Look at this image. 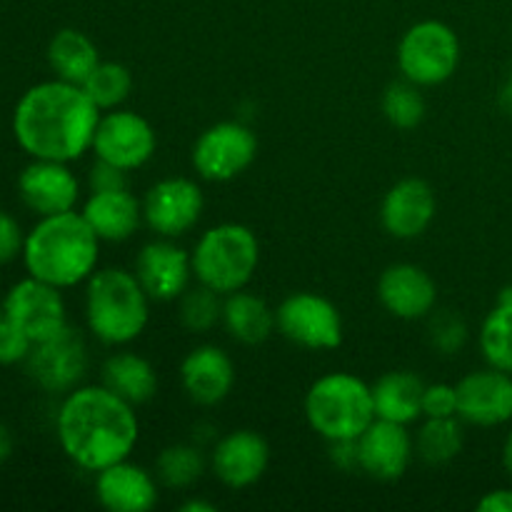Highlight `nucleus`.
I'll return each mask as SVG.
<instances>
[{
	"instance_id": "nucleus-1",
	"label": "nucleus",
	"mask_w": 512,
	"mask_h": 512,
	"mask_svg": "<svg viewBox=\"0 0 512 512\" xmlns=\"http://www.w3.org/2000/svg\"><path fill=\"white\" fill-rule=\"evenodd\" d=\"M100 108L83 85L68 80H45L23 93L13 110V135L30 158L78 160L93 148Z\"/></svg>"
},
{
	"instance_id": "nucleus-2",
	"label": "nucleus",
	"mask_w": 512,
	"mask_h": 512,
	"mask_svg": "<svg viewBox=\"0 0 512 512\" xmlns=\"http://www.w3.org/2000/svg\"><path fill=\"white\" fill-rule=\"evenodd\" d=\"M63 453L78 468L100 473L128 460L138 443V415L133 405L105 385H85L65 395L55 418Z\"/></svg>"
},
{
	"instance_id": "nucleus-3",
	"label": "nucleus",
	"mask_w": 512,
	"mask_h": 512,
	"mask_svg": "<svg viewBox=\"0 0 512 512\" xmlns=\"http://www.w3.org/2000/svg\"><path fill=\"white\" fill-rule=\"evenodd\" d=\"M98 255L100 238L75 210L45 215L25 235L23 263L28 275L60 290L88 280L98 268Z\"/></svg>"
},
{
	"instance_id": "nucleus-4",
	"label": "nucleus",
	"mask_w": 512,
	"mask_h": 512,
	"mask_svg": "<svg viewBox=\"0 0 512 512\" xmlns=\"http://www.w3.org/2000/svg\"><path fill=\"white\" fill-rule=\"evenodd\" d=\"M150 295L135 273L120 268L95 270L85 290V320L100 343L125 345L148 325Z\"/></svg>"
},
{
	"instance_id": "nucleus-5",
	"label": "nucleus",
	"mask_w": 512,
	"mask_h": 512,
	"mask_svg": "<svg viewBox=\"0 0 512 512\" xmlns=\"http://www.w3.org/2000/svg\"><path fill=\"white\" fill-rule=\"evenodd\" d=\"M305 418L330 443L358 440L375 420L373 390L358 375H323L305 395Z\"/></svg>"
},
{
	"instance_id": "nucleus-6",
	"label": "nucleus",
	"mask_w": 512,
	"mask_h": 512,
	"mask_svg": "<svg viewBox=\"0 0 512 512\" xmlns=\"http://www.w3.org/2000/svg\"><path fill=\"white\" fill-rule=\"evenodd\" d=\"M193 275L200 285L220 295L243 290L260 263L258 238L240 223H223L205 230L195 243Z\"/></svg>"
},
{
	"instance_id": "nucleus-7",
	"label": "nucleus",
	"mask_w": 512,
	"mask_h": 512,
	"mask_svg": "<svg viewBox=\"0 0 512 512\" xmlns=\"http://www.w3.org/2000/svg\"><path fill=\"white\" fill-rule=\"evenodd\" d=\"M398 65L403 78L420 88L445 83L460 65L458 33L440 20L415 23L400 40Z\"/></svg>"
},
{
	"instance_id": "nucleus-8",
	"label": "nucleus",
	"mask_w": 512,
	"mask_h": 512,
	"mask_svg": "<svg viewBox=\"0 0 512 512\" xmlns=\"http://www.w3.org/2000/svg\"><path fill=\"white\" fill-rule=\"evenodd\" d=\"M275 325L283 338L310 350H333L343 343V318L323 295H288L275 310Z\"/></svg>"
},
{
	"instance_id": "nucleus-9",
	"label": "nucleus",
	"mask_w": 512,
	"mask_h": 512,
	"mask_svg": "<svg viewBox=\"0 0 512 512\" xmlns=\"http://www.w3.org/2000/svg\"><path fill=\"white\" fill-rule=\"evenodd\" d=\"M258 155V138L243 123H215L205 130L193 148V165L200 178L225 183L238 178L253 165Z\"/></svg>"
},
{
	"instance_id": "nucleus-10",
	"label": "nucleus",
	"mask_w": 512,
	"mask_h": 512,
	"mask_svg": "<svg viewBox=\"0 0 512 512\" xmlns=\"http://www.w3.org/2000/svg\"><path fill=\"white\" fill-rule=\"evenodd\" d=\"M155 148H158V138H155L153 125L133 110L115 108L100 115L90 150L98 160L118 165L128 173V170L143 168L153 158Z\"/></svg>"
},
{
	"instance_id": "nucleus-11",
	"label": "nucleus",
	"mask_w": 512,
	"mask_h": 512,
	"mask_svg": "<svg viewBox=\"0 0 512 512\" xmlns=\"http://www.w3.org/2000/svg\"><path fill=\"white\" fill-rule=\"evenodd\" d=\"M3 315L10 323L18 325L25 335L35 343L58 335L68 328L65 320V300L60 288L43 283V280L28 275L15 283L3 300Z\"/></svg>"
},
{
	"instance_id": "nucleus-12",
	"label": "nucleus",
	"mask_w": 512,
	"mask_h": 512,
	"mask_svg": "<svg viewBox=\"0 0 512 512\" xmlns=\"http://www.w3.org/2000/svg\"><path fill=\"white\" fill-rule=\"evenodd\" d=\"M25 363L40 388L48 393H70L88 370V353L78 330L63 328L53 338L35 343Z\"/></svg>"
},
{
	"instance_id": "nucleus-13",
	"label": "nucleus",
	"mask_w": 512,
	"mask_h": 512,
	"mask_svg": "<svg viewBox=\"0 0 512 512\" xmlns=\"http://www.w3.org/2000/svg\"><path fill=\"white\" fill-rule=\"evenodd\" d=\"M203 205L198 183L190 178H165L145 193L143 218L160 238H178L198 225Z\"/></svg>"
},
{
	"instance_id": "nucleus-14",
	"label": "nucleus",
	"mask_w": 512,
	"mask_h": 512,
	"mask_svg": "<svg viewBox=\"0 0 512 512\" xmlns=\"http://www.w3.org/2000/svg\"><path fill=\"white\" fill-rule=\"evenodd\" d=\"M458 418L478 428H498L512 420V375L498 368L475 370L458 385Z\"/></svg>"
},
{
	"instance_id": "nucleus-15",
	"label": "nucleus",
	"mask_w": 512,
	"mask_h": 512,
	"mask_svg": "<svg viewBox=\"0 0 512 512\" xmlns=\"http://www.w3.org/2000/svg\"><path fill=\"white\" fill-rule=\"evenodd\" d=\"M20 200L40 218L75 210L80 198V183L68 163L60 160H40L25 165L18 178Z\"/></svg>"
},
{
	"instance_id": "nucleus-16",
	"label": "nucleus",
	"mask_w": 512,
	"mask_h": 512,
	"mask_svg": "<svg viewBox=\"0 0 512 512\" xmlns=\"http://www.w3.org/2000/svg\"><path fill=\"white\" fill-rule=\"evenodd\" d=\"M193 275V258L180 245L170 243V238L153 240L143 245L135 260V278L150 295V300H178L188 290Z\"/></svg>"
},
{
	"instance_id": "nucleus-17",
	"label": "nucleus",
	"mask_w": 512,
	"mask_h": 512,
	"mask_svg": "<svg viewBox=\"0 0 512 512\" xmlns=\"http://www.w3.org/2000/svg\"><path fill=\"white\" fill-rule=\"evenodd\" d=\"M358 468L375 480H398L413 458V438L405 425L375 418L370 428L355 440Z\"/></svg>"
},
{
	"instance_id": "nucleus-18",
	"label": "nucleus",
	"mask_w": 512,
	"mask_h": 512,
	"mask_svg": "<svg viewBox=\"0 0 512 512\" xmlns=\"http://www.w3.org/2000/svg\"><path fill=\"white\" fill-rule=\"evenodd\" d=\"M268 460L270 448L263 435L255 430H233L215 443L210 463L220 483L243 490L263 478Z\"/></svg>"
},
{
	"instance_id": "nucleus-19",
	"label": "nucleus",
	"mask_w": 512,
	"mask_h": 512,
	"mask_svg": "<svg viewBox=\"0 0 512 512\" xmlns=\"http://www.w3.org/2000/svg\"><path fill=\"white\" fill-rule=\"evenodd\" d=\"M378 298L390 315L400 320H420L433 313L438 285L413 263H395L378 280Z\"/></svg>"
},
{
	"instance_id": "nucleus-20",
	"label": "nucleus",
	"mask_w": 512,
	"mask_h": 512,
	"mask_svg": "<svg viewBox=\"0 0 512 512\" xmlns=\"http://www.w3.org/2000/svg\"><path fill=\"white\" fill-rule=\"evenodd\" d=\"M435 208V193L423 178H403L383 198L380 220L393 238L413 240L433 223Z\"/></svg>"
},
{
	"instance_id": "nucleus-21",
	"label": "nucleus",
	"mask_w": 512,
	"mask_h": 512,
	"mask_svg": "<svg viewBox=\"0 0 512 512\" xmlns=\"http://www.w3.org/2000/svg\"><path fill=\"white\" fill-rule=\"evenodd\" d=\"M180 380L193 403L218 405L228 398L235 385L233 360L218 345H200L185 355L180 365Z\"/></svg>"
},
{
	"instance_id": "nucleus-22",
	"label": "nucleus",
	"mask_w": 512,
	"mask_h": 512,
	"mask_svg": "<svg viewBox=\"0 0 512 512\" xmlns=\"http://www.w3.org/2000/svg\"><path fill=\"white\" fill-rule=\"evenodd\" d=\"M95 495L110 512H148L158 503V483L145 468L120 460L100 470Z\"/></svg>"
},
{
	"instance_id": "nucleus-23",
	"label": "nucleus",
	"mask_w": 512,
	"mask_h": 512,
	"mask_svg": "<svg viewBox=\"0 0 512 512\" xmlns=\"http://www.w3.org/2000/svg\"><path fill=\"white\" fill-rule=\"evenodd\" d=\"M83 218L100 240L123 243L138 233L143 223V203L128 188L90 190L83 205Z\"/></svg>"
},
{
	"instance_id": "nucleus-24",
	"label": "nucleus",
	"mask_w": 512,
	"mask_h": 512,
	"mask_svg": "<svg viewBox=\"0 0 512 512\" xmlns=\"http://www.w3.org/2000/svg\"><path fill=\"white\" fill-rule=\"evenodd\" d=\"M370 390H373L375 418L408 425L423 415L425 383L415 373L408 370L385 373L370 385Z\"/></svg>"
},
{
	"instance_id": "nucleus-25",
	"label": "nucleus",
	"mask_w": 512,
	"mask_h": 512,
	"mask_svg": "<svg viewBox=\"0 0 512 512\" xmlns=\"http://www.w3.org/2000/svg\"><path fill=\"white\" fill-rule=\"evenodd\" d=\"M103 385L125 403L143 405L158 393V375L138 353H115L103 365Z\"/></svg>"
},
{
	"instance_id": "nucleus-26",
	"label": "nucleus",
	"mask_w": 512,
	"mask_h": 512,
	"mask_svg": "<svg viewBox=\"0 0 512 512\" xmlns=\"http://www.w3.org/2000/svg\"><path fill=\"white\" fill-rule=\"evenodd\" d=\"M223 323L228 333L245 345L265 343L270 333L278 328L275 313L268 308V303L245 290L228 295V300L223 303Z\"/></svg>"
},
{
	"instance_id": "nucleus-27",
	"label": "nucleus",
	"mask_w": 512,
	"mask_h": 512,
	"mask_svg": "<svg viewBox=\"0 0 512 512\" xmlns=\"http://www.w3.org/2000/svg\"><path fill=\"white\" fill-rule=\"evenodd\" d=\"M48 63L60 80L83 85L100 63V55L88 35L75 28H63L50 38Z\"/></svg>"
},
{
	"instance_id": "nucleus-28",
	"label": "nucleus",
	"mask_w": 512,
	"mask_h": 512,
	"mask_svg": "<svg viewBox=\"0 0 512 512\" xmlns=\"http://www.w3.org/2000/svg\"><path fill=\"white\" fill-rule=\"evenodd\" d=\"M463 450V428L458 418H428L418 433V453L425 463L445 465Z\"/></svg>"
},
{
	"instance_id": "nucleus-29",
	"label": "nucleus",
	"mask_w": 512,
	"mask_h": 512,
	"mask_svg": "<svg viewBox=\"0 0 512 512\" xmlns=\"http://www.w3.org/2000/svg\"><path fill=\"white\" fill-rule=\"evenodd\" d=\"M83 90L100 110H115L128 100L130 90H133V75L123 63L100 60L93 73L85 78Z\"/></svg>"
},
{
	"instance_id": "nucleus-30",
	"label": "nucleus",
	"mask_w": 512,
	"mask_h": 512,
	"mask_svg": "<svg viewBox=\"0 0 512 512\" xmlns=\"http://www.w3.org/2000/svg\"><path fill=\"white\" fill-rule=\"evenodd\" d=\"M480 353L490 368L512 375V308L495 305L480 328Z\"/></svg>"
},
{
	"instance_id": "nucleus-31",
	"label": "nucleus",
	"mask_w": 512,
	"mask_h": 512,
	"mask_svg": "<svg viewBox=\"0 0 512 512\" xmlns=\"http://www.w3.org/2000/svg\"><path fill=\"white\" fill-rule=\"evenodd\" d=\"M203 470L205 458L195 445H170L155 460V475L168 488H190Z\"/></svg>"
},
{
	"instance_id": "nucleus-32",
	"label": "nucleus",
	"mask_w": 512,
	"mask_h": 512,
	"mask_svg": "<svg viewBox=\"0 0 512 512\" xmlns=\"http://www.w3.org/2000/svg\"><path fill=\"white\" fill-rule=\"evenodd\" d=\"M383 113L393 128H418L425 118V98L420 93V85L410 83V80L390 83L383 95Z\"/></svg>"
},
{
	"instance_id": "nucleus-33",
	"label": "nucleus",
	"mask_w": 512,
	"mask_h": 512,
	"mask_svg": "<svg viewBox=\"0 0 512 512\" xmlns=\"http://www.w3.org/2000/svg\"><path fill=\"white\" fill-rule=\"evenodd\" d=\"M223 320V303H220V293L205 288L198 283V288L185 290L180 295V323L190 330V333H208L215 325Z\"/></svg>"
},
{
	"instance_id": "nucleus-34",
	"label": "nucleus",
	"mask_w": 512,
	"mask_h": 512,
	"mask_svg": "<svg viewBox=\"0 0 512 512\" xmlns=\"http://www.w3.org/2000/svg\"><path fill=\"white\" fill-rule=\"evenodd\" d=\"M33 350V340L8 318L0 320V365L25 363Z\"/></svg>"
},
{
	"instance_id": "nucleus-35",
	"label": "nucleus",
	"mask_w": 512,
	"mask_h": 512,
	"mask_svg": "<svg viewBox=\"0 0 512 512\" xmlns=\"http://www.w3.org/2000/svg\"><path fill=\"white\" fill-rule=\"evenodd\" d=\"M423 415L425 418H458V390H455V385H425Z\"/></svg>"
},
{
	"instance_id": "nucleus-36",
	"label": "nucleus",
	"mask_w": 512,
	"mask_h": 512,
	"mask_svg": "<svg viewBox=\"0 0 512 512\" xmlns=\"http://www.w3.org/2000/svg\"><path fill=\"white\" fill-rule=\"evenodd\" d=\"M465 338H468V328L460 318L445 313L440 318H435L433 323V345L443 353H455V350L463 348Z\"/></svg>"
},
{
	"instance_id": "nucleus-37",
	"label": "nucleus",
	"mask_w": 512,
	"mask_h": 512,
	"mask_svg": "<svg viewBox=\"0 0 512 512\" xmlns=\"http://www.w3.org/2000/svg\"><path fill=\"white\" fill-rule=\"evenodd\" d=\"M25 235L20 230L18 220L10 213L0 210V263H10L18 255H23Z\"/></svg>"
},
{
	"instance_id": "nucleus-38",
	"label": "nucleus",
	"mask_w": 512,
	"mask_h": 512,
	"mask_svg": "<svg viewBox=\"0 0 512 512\" xmlns=\"http://www.w3.org/2000/svg\"><path fill=\"white\" fill-rule=\"evenodd\" d=\"M128 188V178H125V170H120L118 165H110L105 160L95 158L93 170H90V190H118Z\"/></svg>"
},
{
	"instance_id": "nucleus-39",
	"label": "nucleus",
	"mask_w": 512,
	"mask_h": 512,
	"mask_svg": "<svg viewBox=\"0 0 512 512\" xmlns=\"http://www.w3.org/2000/svg\"><path fill=\"white\" fill-rule=\"evenodd\" d=\"M480 512H512V488L490 490L478 500Z\"/></svg>"
},
{
	"instance_id": "nucleus-40",
	"label": "nucleus",
	"mask_w": 512,
	"mask_h": 512,
	"mask_svg": "<svg viewBox=\"0 0 512 512\" xmlns=\"http://www.w3.org/2000/svg\"><path fill=\"white\" fill-rule=\"evenodd\" d=\"M10 453H13V435H10V430L0 423V465L10 458Z\"/></svg>"
},
{
	"instance_id": "nucleus-41",
	"label": "nucleus",
	"mask_w": 512,
	"mask_h": 512,
	"mask_svg": "<svg viewBox=\"0 0 512 512\" xmlns=\"http://www.w3.org/2000/svg\"><path fill=\"white\" fill-rule=\"evenodd\" d=\"M180 512H215L213 503H205V500H185L183 505L178 508Z\"/></svg>"
},
{
	"instance_id": "nucleus-42",
	"label": "nucleus",
	"mask_w": 512,
	"mask_h": 512,
	"mask_svg": "<svg viewBox=\"0 0 512 512\" xmlns=\"http://www.w3.org/2000/svg\"><path fill=\"white\" fill-rule=\"evenodd\" d=\"M500 105H503L505 113H508L510 118H512V73H510L508 83H505L503 93H500Z\"/></svg>"
},
{
	"instance_id": "nucleus-43",
	"label": "nucleus",
	"mask_w": 512,
	"mask_h": 512,
	"mask_svg": "<svg viewBox=\"0 0 512 512\" xmlns=\"http://www.w3.org/2000/svg\"><path fill=\"white\" fill-rule=\"evenodd\" d=\"M503 465L512 478V430L508 433V438H505V445H503Z\"/></svg>"
},
{
	"instance_id": "nucleus-44",
	"label": "nucleus",
	"mask_w": 512,
	"mask_h": 512,
	"mask_svg": "<svg viewBox=\"0 0 512 512\" xmlns=\"http://www.w3.org/2000/svg\"><path fill=\"white\" fill-rule=\"evenodd\" d=\"M495 305H508V308H512V285H508V288H503L498 293V303Z\"/></svg>"
},
{
	"instance_id": "nucleus-45",
	"label": "nucleus",
	"mask_w": 512,
	"mask_h": 512,
	"mask_svg": "<svg viewBox=\"0 0 512 512\" xmlns=\"http://www.w3.org/2000/svg\"><path fill=\"white\" fill-rule=\"evenodd\" d=\"M5 318V315H3V305H0V320H3Z\"/></svg>"
}]
</instances>
